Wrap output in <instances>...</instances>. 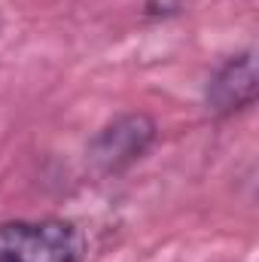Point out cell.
Segmentation results:
<instances>
[{
	"label": "cell",
	"instance_id": "1",
	"mask_svg": "<svg viewBox=\"0 0 259 262\" xmlns=\"http://www.w3.org/2000/svg\"><path fill=\"white\" fill-rule=\"evenodd\" d=\"M82 232L67 220H15L0 226V262H82Z\"/></svg>",
	"mask_w": 259,
	"mask_h": 262
},
{
	"label": "cell",
	"instance_id": "2",
	"mask_svg": "<svg viewBox=\"0 0 259 262\" xmlns=\"http://www.w3.org/2000/svg\"><path fill=\"white\" fill-rule=\"evenodd\" d=\"M156 140V122L143 113H125L113 119L92 140V162L104 174H119L131 168Z\"/></svg>",
	"mask_w": 259,
	"mask_h": 262
},
{
	"label": "cell",
	"instance_id": "3",
	"mask_svg": "<svg viewBox=\"0 0 259 262\" xmlns=\"http://www.w3.org/2000/svg\"><path fill=\"white\" fill-rule=\"evenodd\" d=\"M259 76H256V58L253 52H241L235 58H229L220 67L210 82H207V107L220 116L244 110L256 101Z\"/></svg>",
	"mask_w": 259,
	"mask_h": 262
}]
</instances>
